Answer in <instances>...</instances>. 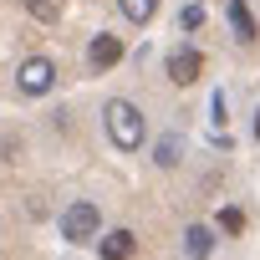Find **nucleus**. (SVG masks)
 <instances>
[{
    "mask_svg": "<svg viewBox=\"0 0 260 260\" xmlns=\"http://www.w3.org/2000/svg\"><path fill=\"white\" fill-rule=\"evenodd\" d=\"M61 6L67 0H26V11L41 21V26H51V21H61Z\"/></svg>",
    "mask_w": 260,
    "mask_h": 260,
    "instance_id": "obj_10",
    "label": "nucleus"
},
{
    "mask_svg": "<svg viewBox=\"0 0 260 260\" xmlns=\"http://www.w3.org/2000/svg\"><path fill=\"white\" fill-rule=\"evenodd\" d=\"M97 250L112 255V260H127V255H138V240H133V230H107L97 240Z\"/></svg>",
    "mask_w": 260,
    "mask_h": 260,
    "instance_id": "obj_6",
    "label": "nucleus"
},
{
    "mask_svg": "<svg viewBox=\"0 0 260 260\" xmlns=\"http://www.w3.org/2000/svg\"><path fill=\"white\" fill-rule=\"evenodd\" d=\"M102 127H107V138L117 153H138L143 138H148V122H143V107L138 102H127V97H112L102 102Z\"/></svg>",
    "mask_w": 260,
    "mask_h": 260,
    "instance_id": "obj_1",
    "label": "nucleus"
},
{
    "mask_svg": "<svg viewBox=\"0 0 260 260\" xmlns=\"http://www.w3.org/2000/svg\"><path fill=\"white\" fill-rule=\"evenodd\" d=\"M117 61H122V41H117L112 31L92 36V46H87V67H92V72H107V67H117Z\"/></svg>",
    "mask_w": 260,
    "mask_h": 260,
    "instance_id": "obj_5",
    "label": "nucleus"
},
{
    "mask_svg": "<svg viewBox=\"0 0 260 260\" xmlns=\"http://www.w3.org/2000/svg\"><path fill=\"white\" fill-rule=\"evenodd\" d=\"M224 16H230V26H235V36H240V41H255V16L245 11V0H230Z\"/></svg>",
    "mask_w": 260,
    "mask_h": 260,
    "instance_id": "obj_8",
    "label": "nucleus"
},
{
    "mask_svg": "<svg viewBox=\"0 0 260 260\" xmlns=\"http://www.w3.org/2000/svg\"><path fill=\"white\" fill-rule=\"evenodd\" d=\"M16 87H21L26 97H46V92L56 87V61H46V56H31V61H21V72H16Z\"/></svg>",
    "mask_w": 260,
    "mask_h": 260,
    "instance_id": "obj_3",
    "label": "nucleus"
},
{
    "mask_svg": "<svg viewBox=\"0 0 260 260\" xmlns=\"http://www.w3.org/2000/svg\"><path fill=\"white\" fill-rule=\"evenodd\" d=\"M255 138H260V112H255Z\"/></svg>",
    "mask_w": 260,
    "mask_h": 260,
    "instance_id": "obj_14",
    "label": "nucleus"
},
{
    "mask_svg": "<svg viewBox=\"0 0 260 260\" xmlns=\"http://www.w3.org/2000/svg\"><path fill=\"white\" fill-rule=\"evenodd\" d=\"M199 72H204V56H199L194 46H179V51H169V82L189 87V82H199Z\"/></svg>",
    "mask_w": 260,
    "mask_h": 260,
    "instance_id": "obj_4",
    "label": "nucleus"
},
{
    "mask_svg": "<svg viewBox=\"0 0 260 260\" xmlns=\"http://www.w3.org/2000/svg\"><path fill=\"white\" fill-rule=\"evenodd\" d=\"M97 230H102V214H97V204H92V199H77V204H67V209H61V240L87 245V240H97Z\"/></svg>",
    "mask_w": 260,
    "mask_h": 260,
    "instance_id": "obj_2",
    "label": "nucleus"
},
{
    "mask_svg": "<svg viewBox=\"0 0 260 260\" xmlns=\"http://www.w3.org/2000/svg\"><path fill=\"white\" fill-rule=\"evenodd\" d=\"M117 6H122V16L133 21V26H148L153 11H158V0H117Z\"/></svg>",
    "mask_w": 260,
    "mask_h": 260,
    "instance_id": "obj_9",
    "label": "nucleus"
},
{
    "mask_svg": "<svg viewBox=\"0 0 260 260\" xmlns=\"http://www.w3.org/2000/svg\"><path fill=\"white\" fill-rule=\"evenodd\" d=\"M179 153H184V138H179V133H169V138L158 143V158H153V164H158V169H174V164H179Z\"/></svg>",
    "mask_w": 260,
    "mask_h": 260,
    "instance_id": "obj_11",
    "label": "nucleus"
},
{
    "mask_svg": "<svg viewBox=\"0 0 260 260\" xmlns=\"http://www.w3.org/2000/svg\"><path fill=\"white\" fill-rule=\"evenodd\" d=\"M184 255H214V230L209 224H189L184 230Z\"/></svg>",
    "mask_w": 260,
    "mask_h": 260,
    "instance_id": "obj_7",
    "label": "nucleus"
},
{
    "mask_svg": "<svg viewBox=\"0 0 260 260\" xmlns=\"http://www.w3.org/2000/svg\"><path fill=\"white\" fill-rule=\"evenodd\" d=\"M199 21H204V11H199V6H189V11H184V16H179V26H189V31H194V26H199Z\"/></svg>",
    "mask_w": 260,
    "mask_h": 260,
    "instance_id": "obj_13",
    "label": "nucleus"
},
{
    "mask_svg": "<svg viewBox=\"0 0 260 260\" xmlns=\"http://www.w3.org/2000/svg\"><path fill=\"white\" fill-rule=\"evenodd\" d=\"M219 230H224V235H240V230H245V214H240V209H219Z\"/></svg>",
    "mask_w": 260,
    "mask_h": 260,
    "instance_id": "obj_12",
    "label": "nucleus"
}]
</instances>
